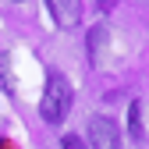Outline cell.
<instances>
[{
    "mask_svg": "<svg viewBox=\"0 0 149 149\" xmlns=\"http://www.w3.org/2000/svg\"><path fill=\"white\" fill-rule=\"evenodd\" d=\"M0 149H7V142H0Z\"/></svg>",
    "mask_w": 149,
    "mask_h": 149,
    "instance_id": "obj_9",
    "label": "cell"
},
{
    "mask_svg": "<svg viewBox=\"0 0 149 149\" xmlns=\"http://www.w3.org/2000/svg\"><path fill=\"white\" fill-rule=\"evenodd\" d=\"M61 149H85V142H82V139H74V135H68V139L61 142Z\"/></svg>",
    "mask_w": 149,
    "mask_h": 149,
    "instance_id": "obj_7",
    "label": "cell"
},
{
    "mask_svg": "<svg viewBox=\"0 0 149 149\" xmlns=\"http://www.w3.org/2000/svg\"><path fill=\"white\" fill-rule=\"evenodd\" d=\"M103 50H107V25H92V32H89V61L100 64Z\"/></svg>",
    "mask_w": 149,
    "mask_h": 149,
    "instance_id": "obj_4",
    "label": "cell"
},
{
    "mask_svg": "<svg viewBox=\"0 0 149 149\" xmlns=\"http://www.w3.org/2000/svg\"><path fill=\"white\" fill-rule=\"evenodd\" d=\"M89 142H92V149H121V132L110 117H92L89 121Z\"/></svg>",
    "mask_w": 149,
    "mask_h": 149,
    "instance_id": "obj_2",
    "label": "cell"
},
{
    "mask_svg": "<svg viewBox=\"0 0 149 149\" xmlns=\"http://www.w3.org/2000/svg\"><path fill=\"white\" fill-rule=\"evenodd\" d=\"M96 4H100V7H114L117 0H96Z\"/></svg>",
    "mask_w": 149,
    "mask_h": 149,
    "instance_id": "obj_8",
    "label": "cell"
},
{
    "mask_svg": "<svg viewBox=\"0 0 149 149\" xmlns=\"http://www.w3.org/2000/svg\"><path fill=\"white\" fill-rule=\"evenodd\" d=\"M46 7L53 14V22H57V29H64V32L78 29V22H82V4L78 0H46Z\"/></svg>",
    "mask_w": 149,
    "mask_h": 149,
    "instance_id": "obj_3",
    "label": "cell"
},
{
    "mask_svg": "<svg viewBox=\"0 0 149 149\" xmlns=\"http://www.w3.org/2000/svg\"><path fill=\"white\" fill-rule=\"evenodd\" d=\"M128 135H132L135 142L146 139V128H142V103H139V100L128 107Z\"/></svg>",
    "mask_w": 149,
    "mask_h": 149,
    "instance_id": "obj_5",
    "label": "cell"
},
{
    "mask_svg": "<svg viewBox=\"0 0 149 149\" xmlns=\"http://www.w3.org/2000/svg\"><path fill=\"white\" fill-rule=\"evenodd\" d=\"M71 100H74V92H71V82L64 78L61 71H50V78L43 85V100H39V114L46 124H61L68 114H71Z\"/></svg>",
    "mask_w": 149,
    "mask_h": 149,
    "instance_id": "obj_1",
    "label": "cell"
},
{
    "mask_svg": "<svg viewBox=\"0 0 149 149\" xmlns=\"http://www.w3.org/2000/svg\"><path fill=\"white\" fill-rule=\"evenodd\" d=\"M0 85H4L7 92L14 89V82H11V71H7V53H0Z\"/></svg>",
    "mask_w": 149,
    "mask_h": 149,
    "instance_id": "obj_6",
    "label": "cell"
}]
</instances>
